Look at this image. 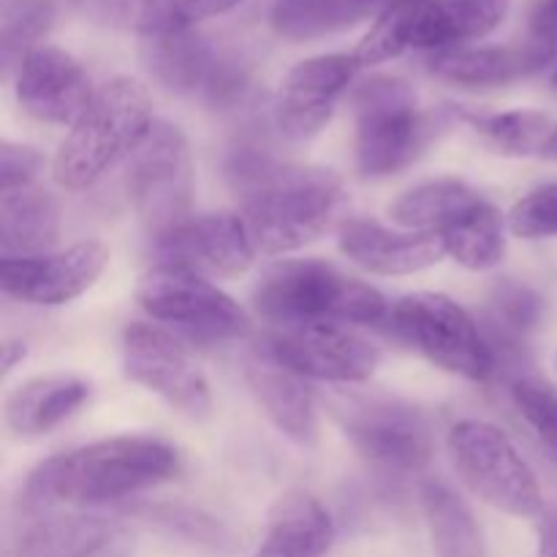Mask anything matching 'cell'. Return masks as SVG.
I'll return each mask as SVG.
<instances>
[{
	"label": "cell",
	"instance_id": "5b68a950",
	"mask_svg": "<svg viewBox=\"0 0 557 557\" xmlns=\"http://www.w3.org/2000/svg\"><path fill=\"white\" fill-rule=\"evenodd\" d=\"M446 446L457 476L479 500L509 517L544 515L542 484L504 430L482 419H462L449 430Z\"/></svg>",
	"mask_w": 557,
	"mask_h": 557
},
{
	"label": "cell",
	"instance_id": "7c38bea8",
	"mask_svg": "<svg viewBox=\"0 0 557 557\" xmlns=\"http://www.w3.org/2000/svg\"><path fill=\"white\" fill-rule=\"evenodd\" d=\"M123 373L134 384L190 419H205L212 411L210 384L190 362L188 351L166 330L145 321H131L123 330Z\"/></svg>",
	"mask_w": 557,
	"mask_h": 557
},
{
	"label": "cell",
	"instance_id": "8d00e7d4",
	"mask_svg": "<svg viewBox=\"0 0 557 557\" xmlns=\"http://www.w3.org/2000/svg\"><path fill=\"white\" fill-rule=\"evenodd\" d=\"M243 0H169L172 20L183 27H196L199 22L215 20V16L228 14Z\"/></svg>",
	"mask_w": 557,
	"mask_h": 557
},
{
	"label": "cell",
	"instance_id": "4dcf8cb0",
	"mask_svg": "<svg viewBox=\"0 0 557 557\" xmlns=\"http://www.w3.org/2000/svg\"><path fill=\"white\" fill-rule=\"evenodd\" d=\"M136 515L147 520L150 525L194 544V547L207 549V553H228L234 547V536L223 522L207 511L194 509L183 504H145L136 506Z\"/></svg>",
	"mask_w": 557,
	"mask_h": 557
},
{
	"label": "cell",
	"instance_id": "7a4b0ae2",
	"mask_svg": "<svg viewBox=\"0 0 557 557\" xmlns=\"http://www.w3.org/2000/svg\"><path fill=\"white\" fill-rule=\"evenodd\" d=\"M253 308L272 330L381 324L389 315L379 288L319 259H283L267 267L253 286Z\"/></svg>",
	"mask_w": 557,
	"mask_h": 557
},
{
	"label": "cell",
	"instance_id": "d6a6232c",
	"mask_svg": "<svg viewBox=\"0 0 557 557\" xmlns=\"http://www.w3.org/2000/svg\"><path fill=\"white\" fill-rule=\"evenodd\" d=\"M511 403L520 411L522 422L533 430L557 460V389L536 373H522L511 379Z\"/></svg>",
	"mask_w": 557,
	"mask_h": 557
},
{
	"label": "cell",
	"instance_id": "f1b7e54d",
	"mask_svg": "<svg viewBox=\"0 0 557 557\" xmlns=\"http://www.w3.org/2000/svg\"><path fill=\"white\" fill-rule=\"evenodd\" d=\"M441 237H444L451 259L473 272L493 270L506 256L504 215L487 199L479 201L466 218H460L455 226L446 228Z\"/></svg>",
	"mask_w": 557,
	"mask_h": 557
},
{
	"label": "cell",
	"instance_id": "5bb4252c",
	"mask_svg": "<svg viewBox=\"0 0 557 557\" xmlns=\"http://www.w3.org/2000/svg\"><path fill=\"white\" fill-rule=\"evenodd\" d=\"M156 264H172L207 281H228L250 270L256 253L243 215L212 212L188 218L156 237Z\"/></svg>",
	"mask_w": 557,
	"mask_h": 557
},
{
	"label": "cell",
	"instance_id": "4fadbf2b",
	"mask_svg": "<svg viewBox=\"0 0 557 557\" xmlns=\"http://www.w3.org/2000/svg\"><path fill=\"white\" fill-rule=\"evenodd\" d=\"M264 348L283 368L326 384H362L381 364V348L341 324L277 326Z\"/></svg>",
	"mask_w": 557,
	"mask_h": 557
},
{
	"label": "cell",
	"instance_id": "d4e9b609",
	"mask_svg": "<svg viewBox=\"0 0 557 557\" xmlns=\"http://www.w3.org/2000/svg\"><path fill=\"white\" fill-rule=\"evenodd\" d=\"M511 0H419L413 49L468 47L506 20Z\"/></svg>",
	"mask_w": 557,
	"mask_h": 557
},
{
	"label": "cell",
	"instance_id": "3957f363",
	"mask_svg": "<svg viewBox=\"0 0 557 557\" xmlns=\"http://www.w3.org/2000/svg\"><path fill=\"white\" fill-rule=\"evenodd\" d=\"M152 123L150 92L141 82L131 76L107 82L60 141L52 161L54 183L65 190L96 185L114 163L131 158Z\"/></svg>",
	"mask_w": 557,
	"mask_h": 557
},
{
	"label": "cell",
	"instance_id": "603a6c76",
	"mask_svg": "<svg viewBox=\"0 0 557 557\" xmlns=\"http://www.w3.org/2000/svg\"><path fill=\"white\" fill-rule=\"evenodd\" d=\"M60 237L58 199L41 185L0 190V253L3 259L44 256Z\"/></svg>",
	"mask_w": 557,
	"mask_h": 557
},
{
	"label": "cell",
	"instance_id": "ab89813d",
	"mask_svg": "<svg viewBox=\"0 0 557 557\" xmlns=\"http://www.w3.org/2000/svg\"><path fill=\"white\" fill-rule=\"evenodd\" d=\"M27 357V348L22 341H5L3 343V373H11L22 359Z\"/></svg>",
	"mask_w": 557,
	"mask_h": 557
},
{
	"label": "cell",
	"instance_id": "f546056e",
	"mask_svg": "<svg viewBox=\"0 0 557 557\" xmlns=\"http://www.w3.org/2000/svg\"><path fill=\"white\" fill-rule=\"evenodd\" d=\"M473 131L504 156H536L544 152L555 125L544 112L533 109H511V112L473 114Z\"/></svg>",
	"mask_w": 557,
	"mask_h": 557
},
{
	"label": "cell",
	"instance_id": "cb8c5ba5",
	"mask_svg": "<svg viewBox=\"0 0 557 557\" xmlns=\"http://www.w3.org/2000/svg\"><path fill=\"white\" fill-rule=\"evenodd\" d=\"M90 400V384L79 375H38L5 397V424L16 435H47Z\"/></svg>",
	"mask_w": 557,
	"mask_h": 557
},
{
	"label": "cell",
	"instance_id": "2e32d148",
	"mask_svg": "<svg viewBox=\"0 0 557 557\" xmlns=\"http://www.w3.org/2000/svg\"><path fill=\"white\" fill-rule=\"evenodd\" d=\"M359 74L354 54H319L299 60L283 76L275 101V125L283 136L305 141L332 120L335 103Z\"/></svg>",
	"mask_w": 557,
	"mask_h": 557
},
{
	"label": "cell",
	"instance_id": "836d02e7",
	"mask_svg": "<svg viewBox=\"0 0 557 557\" xmlns=\"http://www.w3.org/2000/svg\"><path fill=\"white\" fill-rule=\"evenodd\" d=\"M52 5L44 0L20 5V9H5L3 16V63L5 69H20L27 52L41 44V36L52 25Z\"/></svg>",
	"mask_w": 557,
	"mask_h": 557
},
{
	"label": "cell",
	"instance_id": "e0dca14e",
	"mask_svg": "<svg viewBox=\"0 0 557 557\" xmlns=\"http://www.w3.org/2000/svg\"><path fill=\"white\" fill-rule=\"evenodd\" d=\"M16 101L30 117L52 125H76L90 109L92 90L85 65L54 44H38L16 69Z\"/></svg>",
	"mask_w": 557,
	"mask_h": 557
},
{
	"label": "cell",
	"instance_id": "b9f144b4",
	"mask_svg": "<svg viewBox=\"0 0 557 557\" xmlns=\"http://www.w3.org/2000/svg\"><path fill=\"white\" fill-rule=\"evenodd\" d=\"M549 87H553V92L557 96V69L553 71V79H549Z\"/></svg>",
	"mask_w": 557,
	"mask_h": 557
},
{
	"label": "cell",
	"instance_id": "7402d4cb",
	"mask_svg": "<svg viewBox=\"0 0 557 557\" xmlns=\"http://www.w3.org/2000/svg\"><path fill=\"white\" fill-rule=\"evenodd\" d=\"M335 539L330 511L302 490L283 493L275 500L253 557H326Z\"/></svg>",
	"mask_w": 557,
	"mask_h": 557
},
{
	"label": "cell",
	"instance_id": "9c48e42d",
	"mask_svg": "<svg viewBox=\"0 0 557 557\" xmlns=\"http://www.w3.org/2000/svg\"><path fill=\"white\" fill-rule=\"evenodd\" d=\"M125 194L152 237L180 226L194 205V156L177 125L156 120L125 166Z\"/></svg>",
	"mask_w": 557,
	"mask_h": 557
},
{
	"label": "cell",
	"instance_id": "60d3db41",
	"mask_svg": "<svg viewBox=\"0 0 557 557\" xmlns=\"http://www.w3.org/2000/svg\"><path fill=\"white\" fill-rule=\"evenodd\" d=\"M542 156H544V158H549V161H557V125H555L553 136H549L547 147H544V152H542Z\"/></svg>",
	"mask_w": 557,
	"mask_h": 557
},
{
	"label": "cell",
	"instance_id": "6da1fadb",
	"mask_svg": "<svg viewBox=\"0 0 557 557\" xmlns=\"http://www.w3.org/2000/svg\"><path fill=\"white\" fill-rule=\"evenodd\" d=\"M180 455L152 435H114L44 460L27 476L22 504L33 511L52 506H103L172 482Z\"/></svg>",
	"mask_w": 557,
	"mask_h": 557
},
{
	"label": "cell",
	"instance_id": "f35d334b",
	"mask_svg": "<svg viewBox=\"0 0 557 557\" xmlns=\"http://www.w3.org/2000/svg\"><path fill=\"white\" fill-rule=\"evenodd\" d=\"M539 557H557V506L539 517Z\"/></svg>",
	"mask_w": 557,
	"mask_h": 557
},
{
	"label": "cell",
	"instance_id": "30bf717a",
	"mask_svg": "<svg viewBox=\"0 0 557 557\" xmlns=\"http://www.w3.org/2000/svg\"><path fill=\"white\" fill-rule=\"evenodd\" d=\"M141 310L199 343L245 335V310L207 277L172 264H152L136 288Z\"/></svg>",
	"mask_w": 557,
	"mask_h": 557
},
{
	"label": "cell",
	"instance_id": "9a60e30c",
	"mask_svg": "<svg viewBox=\"0 0 557 557\" xmlns=\"http://www.w3.org/2000/svg\"><path fill=\"white\" fill-rule=\"evenodd\" d=\"M109 264V248L98 239L71 245L63 253L27 256V259H3V292L11 299L38 308H58L82 297L96 286Z\"/></svg>",
	"mask_w": 557,
	"mask_h": 557
},
{
	"label": "cell",
	"instance_id": "1f68e13d",
	"mask_svg": "<svg viewBox=\"0 0 557 557\" xmlns=\"http://www.w3.org/2000/svg\"><path fill=\"white\" fill-rule=\"evenodd\" d=\"M419 0H395L381 16H375L373 27L364 33L362 41L354 49L359 69L386 63L400 58L403 52L413 49V33H417Z\"/></svg>",
	"mask_w": 557,
	"mask_h": 557
},
{
	"label": "cell",
	"instance_id": "74e56055",
	"mask_svg": "<svg viewBox=\"0 0 557 557\" xmlns=\"http://www.w3.org/2000/svg\"><path fill=\"white\" fill-rule=\"evenodd\" d=\"M528 44L539 47L553 60L557 58V0H544L533 9Z\"/></svg>",
	"mask_w": 557,
	"mask_h": 557
},
{
	"label": "cell",
	"instance_id": "484cf974",
	"mask_svg": "<svg viewBox=\"0 0 557 557\" xmlns=\"http://www.w3.org/2000/svg\"><path fill=\"white\" fill-rule=\"evenodd\" d=\"M395 0H275L270 22L277 36L302 44L375 20Z\"/></svg>",
	"mask_w": 557,
	"mask_h": 557
},
{
	"label": "cell",
	"instance_id": "52a82bcc",
	"mask_svg": "<svg viewBox=\"0 0 557 557\" xmlns=\"http://www.w3.org/2000/svg\"><path fill=\"white\" fill-rule=\"evenodd\" d=\"M357 125V169L364 177H386L422 152L428 141V117L419 112L417 92L397 76L375 74L351 92Z\"/></svg>",
	"mask_w": 557,
	"mask_h": 557
},
{
	"label": "cell",
	"instance_id": "8992f818",
	"mask_svg": "<svg viewBox=\"0 0 557 557\" xmlns=\"http://www.w3.org/2000/svg\"><path fill=\"white\" fill-rule=\"evenodd\" d=\"M392 335L428 362L468 381H487L495 357L482 326L446 294L417 292L397 299L386 315Z\"/></svg>",
	"mask_w": 557,
	"mask_h": 557
},
{
	"label": "cell",
	"instance_id": "ac0fdd59",
	"mask_svg": "<svg viewBox=\"0 0 557 557\" xmlns=\"http://www.w3.org/2000/svg\"><path fill=\"white\" fill-rule=\"evenodd\" d=\"M337 245L346 259L370 275H413L435 267L449 256L441 234L433 232H392L379 221L346 218L337 232Z\"/></svg>",
	"mask_w": 557,
	"mask_h": 557
},
{
	"label": "cell",
	"instance_id": "44dd1931",
	"mask_svg": "<svg viewBox=\"0 0 557 557\" xmlns=\"http://www.w3.org/2000/svg\"><path fill=\"white\" fill-rule=\"evenodd\" d=\"M553 63L533 44L520 47H451L430 54V74L460 87H498L531 76Z\"/></svg>",
	"mask_w": 557,
	"mask_h": 557
},
{
	"label": "cell",
	"instance_id": "4316f807",
	"mask_svg": "<svg viewBox=\"0 0 557 557\" xmlns=\"http://www.w3.org/2000/svg\"><path fill=\"white\" fill-rule=\"evenodd\" d=\"M476 190L455 177L430 180L403 194L389 207V218L408 232L444 234L482 201Z\"/></svg>",
	"mask_w": 557,
	"mask_h": 557
},
{
	"label": "cell",
	"instance_id": "e575fe53",
	"mask_svg": "<svg viewBox=\"0 0 557 557\" xmlns=\"http://www.w3.org/2000/svg\"><path fill=\"white\" fill-rule=\"evenodd\" d=\"M509 232L522 239L557 237V183L531 190L511 207Z\"/></svg>",
	"mask_w": 557,
	"mask_h": 557
},
{
	"label": "cell",
	"instance_id": "ffe728a7",
	"mask_svg": "<svg viewBox=\"0 0 557 557\" xmlns=\"http://www.w3.org/2000/svg\"><path fill=\"white\" fill-rule=\"evenodd\" d=\"M245 381L277 433L297 446L315 444L319 419H315L313 389L308 379L283 368L267 348H261L245 359Z\"/></svg>",
	"mask_w": 557,
	"mask_h": 557
},
{
	"label": "cell",
	"instance_id": "d6986e66",
	"mask_svg": "<svg viewBox=\"0 0 557 557\" xmlns=\"http://www.w3.org/2000/svg\"><path fill=\"white\" fill-rule=\"evenodd\" d=\"M134 533L103 515H44L16 539V557H131Z\"/></svg>",
	"mask_w": 557,
	"mask_h": 557
},
{
	"label": "cell",
	"instance_id": "277c9868",
	"mask_svg": "<svg viewBox=\"0 0 557 557\" xmlns=\"http://www.w3.org/2000/svg\"><path fill=\"white\" fill-rule=\"evenodd\" d=\"M346 207V185L335 172L286 166L259 194L243 201V221L256 253L283 256L343 223Z\"/></svg>",
	"mask_w": 557,
	"mask_h": 557
},
{
	"label": "cell",
	"instance_id": "8fae6325",
	"mask_svg": "<svg viewBox=\"0 0 557 557\" xmlns=\"http://www.w3.org/2000/svg\"><path fill=\"white\" fill-rule=\"evenodd\" d=\"M335 417L354 449L384 471H422L433 457L428 417L395 397H343L335 406Z\"/></svg>",
	"mask_w": 557,
	"mask_h": 557
},
{
	"label": "cell",
	"instance_id": "ba28073f",
	"mask_svg": "<svg viewBox=\"0 0 557 557\" xmlns=\"http://www.w3.org/2000/svg\"><path fill=\"white\" fill-rule=\"evenodd\" d=\"M141 60L158 85L177 96L199 98L212 109L245 101L250 74L237 58L212 47L196 27H163L141 36Z\"/></svg>",
	"mask_w": 557,
	"mask_h": 557
},
{
	"label": "cell",
	"instance_id": "83f0119b",
	"mask_svg": "<svg viewBox=\"0 0 557 557\" xmlns=\"http://www.w3.org/2000/svg\"><path fill=\"white\" fill-rule=\"evenodd\" d=\"M422 506L435 557H487L482 528L455 490L441 482L424 484Z\"/></svg>",
	"mask_w": 557,
	"mask_h": 557
},
{
	"label": "cell",
	"instance_id": "d590c367",
	"mask_svg": "<svg viewBox=\"0 0 557 557\" xmlns=\"http://www.w3.org/2000/svg\"><path fill=\"white\" fill-rule=\"evenodd\" d=\"M38 169H41V152L36 147L16 145L9 139L0 145V190L30 185Z\"/></svg>",
	"mask_w": 557,
	"mask_h": 557
}]
</instances>
